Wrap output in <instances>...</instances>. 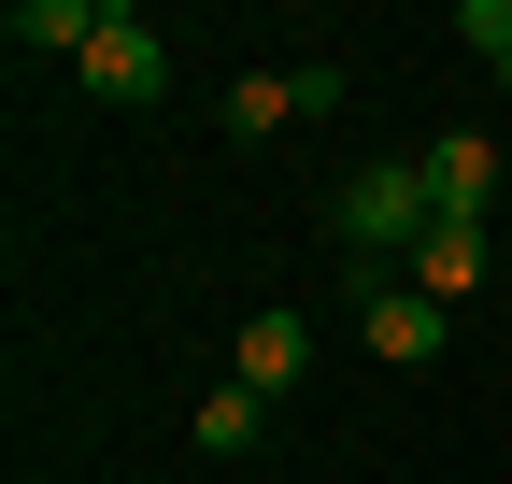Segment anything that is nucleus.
<instances>
[{"label":"nucleus","instance_id":"nucleus-1","mask_svg":"<svg viewBox=\"0 0 512 484\" xmlns=\"http://www.w3.org/2000/svg\"><path fill=\"white\" fill-rule=\"evenodd\" d=\"M427 228H441V214H427V171H413V157H384V171H356V186H342V242H356V271H413Z\"/></svg>","mask_w":512,"mask_h":484},{"label":"nucleus","instance_id":"nucleus-2","mask_svg":"<svg viewBox=\"0 0 512 484\" xmlns=\"http://www.w3.org/2000/svg\"><path fill=\"white\" fill-rule=\"evenodd\" d=\"M356 328H370V356H384V371H427L456 314H441L427 285H399V271H356Z\"/></svg>","mask_w":512,"mask_h":484},{"label":"nucleus","instance_id":"nucleus-3","mask_svg":"<svg viewBox=\"0 0 512 484\" xmlns=\"http://www.w3.org/2000/svg\"><path fill=\"white\" fill-rule=\"evenodd\" d=\"M157 86H171V43L114 0V15H100V43H86V100H157Z\"/></svg>","mask_w":512,"mask_h":484},{"label":"nucleus","instance_id":"nucleus-4","mask_svg":"<svg viewBox=\"0 0 512 484\" xmlns=\"http://www.w3.org/2000/svg\"><path fill=\"white\" fill-rule=\"evenodd\" d=\"M413 171H427V214H441V228H484V186H498L512 157H498L484 129H441V143H427Z\"/></svg>","mask_w":512,"mask_h":484},{"label":"nucleus","instance_id":"nucleus-5","mask_svg":"<svg viewBox=\"0 0 512 484\" xmlns=\"http://www.w3.org/2000/svg\"><path fill=\"white\" fill-rule=\"evenodd\" d=\"M299 371H313V328L285 314V299H271V314H242V385H256V399H285Z\"/></svg>","mask_w":512,"mask_h":484},{"label":"nucleus","instance_id":"nucleus-6","mask_svg":"<svg viewBox=\"0 0 512 484\" xmlns=\"http://www.w3.org/2000/svg\"><path fill=\"white\" fill-rule=\"evenodd\" d=\"M399 285H427V299H441V314H456V299L484 285V228H427V242H413V271H399Z\"/></svg>","mask_w":512,"mask_h":484},{"label":"nucleus","instance_id":"nucleus-7","mask_svg":"<svg viewBox=\"0 0 512 484\" xmlns=\"http://www.w3.org/2000/svg\"><path fill=\"white\" fill-rule=\"evenodd\" d=\"M100 15H114V0H15V43H29V57H72V72H86Z\"/></svg>","mask_w":512,"mask_h":484},{"label":"nucleus","instance_id":"nucleus-8","mask_svg":"<svg viewBox=\"0 0 512 484\" xmlns=\"http://www.w3.org/2000/svg\"><path fill=\"white\" fill-rule=\"evenodd\" d=\"M256 428H271V399H256V385H214V399H200V456H242Z\"/></svg>","mask_w":512,"mask_h":484},{"label":"nucleus","instance_id":"nucleus-9","mask_svg":"<svg viewBox=\"0 0 512 484\" xmlns=\"http://www.w3.org/2000/svg\"><path fill=\"white\" fill-rule=\"evenodd\" d=\"M285 114H299V86H285V72H242V86H228V129H242V143H271Z\"/></svg>","mask_w":512,"mask_h":484},{"label":"nucleus","instance_id":"nucleus-10","mask_svg":"<svg viewBox=\"0 0 512 484\" xmlns=\"http://www.w3.org/2000/svg\"><path fill=\"white\" fill-rule=\"evenodd\" d=\"M456 43L470 57H512V0H456Z\"/></svg>","mask_w":512,"mask_h":484},{"label":"nucleus","instance_id":"nucleus-11","mask_svg":"<svg viewBox=\"0 0 512 484\" xmlns=\"http://www.w3.org/2000/svg\"><path fill=\"white\" fill-rule=\"evenodd\" d=\"M498 86H512V57H498Z\"/></svg>","mask_w":512,"mask_h":484},{"label":"nucleus","instance_id":"nucleus-12","mask_svg":"<svg viewBox=\"0 0 512 484\" xmlns=\"http://www.w3.org/2000/svg\"><path fill=\"white\" fill-rule=\"evenodd\" d=\"M498 157H512V143H498Z\"/></svg>","mask_w":512,"mask_h":484}]
</instances>
